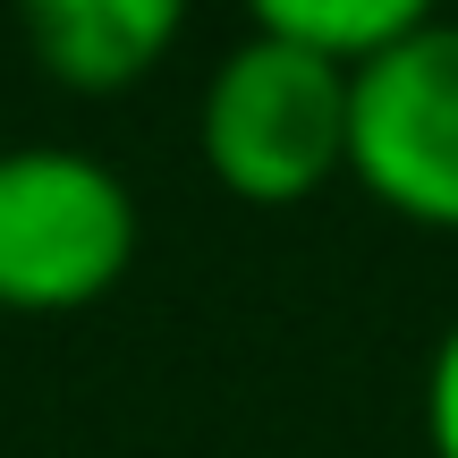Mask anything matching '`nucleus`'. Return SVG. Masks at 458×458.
Returning <instances> with one entry per match:
<instances>
[{"label":"nucleus","instance_id":"nucleus-1","mask_svg":"<svg viewBox=\"0 0 458 458\" xmlns=\"http://www.w3.org/2000/svg\"><path fill=\"white\" fill-rule=\"evenodd\" d=\"M348 94L357 77L314 51L280 43L272 26H246L221 51L196 102L204 170L238 204H306L348 170Z\"/></svg>","mask_w":458,"mask_h":458},{"label":"nucleus","instance_id":"nucleus-2","mask_svg":"<svg viewBox=\"0 0 458 458\" xmlns=\"http://www.w3.org/2000/svg\"><path fill=\"white\" fill-rule=\"evenodd\" d=\"M136 196L77 145L0 153V314H77L136 263Z\"/></svg>","mask_w":458,"mask_h":458},{"label":"nucleus","instance_id":"nucleus-3","mask_svg":"<svg viewBox=\"0 0 458 458\" xmlns=\"http://www.w3.org/2000/svg\"><path fill=\"white\" fill-rule=\"evenodd\" d=\"M348 179L416 229H458V17H425L357 68Z\"/></svg>","mask_w":458,"mask_h":458},{"label":"nucleus","instance_id":"nucleus-4","mask_svg":"<svg viewBox=\"0 0 458 458\" xmlns=\"http://www.w3.org/2000/svg\"><path fill=\"white\" fill-rule=\"evenodd\" d=\"M26 51L51 85L68 94H128L179 51L187 9L179 0H34L26 17Z\"/></svg>","mask_w":458,"mask_h":458},{"label":"nucleus","instance_id":"nucleus-5","mask_svg":"<svg viewBox=\"0 0 458 458\" xmlns=\"http://www.w3.org/2000/svg\"><path fill=\"white\" fill-rule=\"evenodd\" d=\"M425 17H433L425 0H263L255 26H272L280 43H297V51H314V60L357 77V68H374L391 43H408Z\"/></svg>","mask_w":458,"mask_h":458},{"label":"nucleus","instance_id":"nucleus-6","mask_svg":"<svg viewBox=\"0 0 458 458\" xmlns=\"http://www.w3.org/2000/svg\"><path fill=\"white\" fill-rule=\"evenodd\" d=\"M425 442L433 458H458V323L442 331V348L425 365Z\"/></svg>","mask_w":458,"mask_h":458}]
</instances>
